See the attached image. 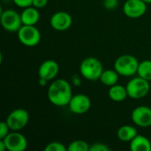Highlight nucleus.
Returning <instances> with one entry per match:
<instances>
[{
  "instance_id": "nucleus-6",
  "label": "nucleus",
  "mask_w": 151,
  "mask_h": 151,
  "mask_svg": "<svg viewBox=\"0 0 151 151\" xmlns=\"http://www.w3.org/2000/svg\"><path fill=\"white\" fill-rule=\"evenodd\" d=\"M5 121L11 131H19L28 124L29 113L25 109L18 108L9 113Z\"/></svg>"
},
{
  "instance_id": "nucleus-8",
  "label": "nucleus",
  "mask_w": 151,
  "mask_h": 151,
  "mask_svg": "<svg viewBox=\"0 0 151 151\" xmlns=\"http://www.w3.org/2000/svg\"><path fill=\"white\" fill-rule=\"evenodd\" d=\"M3 140L8 151H24L27 148V140L19 131L10 132Z\"/></svg>"
},
{
  "instance_id": "nucleus-23",
  "label": "nucleus",
  "mask_w": 151,
  "mask_h": 151,
  "mask_svg": "<svg viewBox=\"0 0 151 151\" xmlns=\"http://www.w3.org/2000/svg\"><path fill=\"white\" fill-rule=\"evenodd\" d=\"M10 131L11 129L6 121H2L0 123V139H4L10 133Z\"/></svg>"
},
{
  "instance_id": "nucleus-22",
  "label": "nucleus",
  "mask_w": 151,
  "mask_h": 151,
  "mask_svg": "<svg viewBox=\"0 0 151 151\" xmlns=\"http://www.w3.org/2000/svg\"><path fill=\"white\" fill-rule=\"evenodd\" d=\"M110 148L103 142H96L89 148V151H110Z\"/></svg>"
},
{
  "instance_id": "nucleus-1",
  "label": "nucleus",
  "mask_w": 151,
  "mask_h": 151,
  "mask_svg": "<svg viewBox=\"0 0 151 151\" xmlns=\"http://www.w3.org/2000/svg\"><path fill=\"white\" fill-rule=\"evenodd\" d=\"M73 96L71 84L65 79L54 80L50 84L47 90L49 101L53 105L58 107L68 105Z\"/></svg>"
},
{
  "instance_id": "nucleus-9",
  "label": "nucleus",
  "mask_w": 151,
  "mask_h": 151,
  "mask_svg": "<svg viewBox=\"0 0 151 151\" xmlns=\"http://www.w3.org/2000/svg\"><path fill=\"white\" fill-rule=\"evenodd\" d=\"M147 4L142 0H127L123 4L124 14L130 19H139L146 13Z\"/></svg>"
},
{
  "instance_id": "nucleus-3",
  "label": "nucleus",
  "mask_w": 151,
  "mask_h": 151,
  "mask_svg": "<svg viewBox=\"0 0 151 151\" xmlns=\"http://www.w3.org/2000/svg\"><path fill=\"white\" fill-rule=\"evenodd\" d=\"M138 59L129 54L119 56L114 62V69L118 72L120 76L131 77L137 73L139 66Z\"/></svg>"
},
{
  "instance_id": "nucleus-27",
  "label": "nucleus",
  "mask_w": 151,
  "mask_h": 151,
  "mask_svg": "<svg viewBox=\"0 0 151 151\" xmlns=\"http://www.w3.org/2000/svg\"><path fill=\"white\" fill-rule=\"evenodd\" d=\"M7 150L5 143L3 140H0V151H5Z\"/></svg>"
},
{
  "instance_id": "nucleus-28",
  "label": "nucleus",
  "mask_w": 151,
  "mask_h": 151,
  "mask_svg": "<svg viewBox=\"0 0 151 151\" xmlns=\"http://www.w3.org/2000/svg\"><path fill=\"white\" fill-rule=\"evenodd\" d=\"M48 82H49L48 81L43 80V79H40V78H39V83H40L41 86H45V85H47Z\"/></svg>"
},
{
  "instance_id": "nucleus-4",
  "label": "nucleus",
  "mask_w": 151,
  "mask_h": 151,
  "mask_svg": "<svg viewBox=\"0 0 151 151\" xmlns=\"http://www.w3.org/2000/svg\"><path fill=\"white\" fill-rule=\"evenodd\" d=\"M126 88L127 90L128 96L130 98L142 99L149 94L150 90V84L149 81L140 76H137L135 78L131 79L127 82Z\"/></svg>"
},
{
  "instance_id": "nucleus-11",
  "label": "nucleus",
  "mask_w": 151,
  "mask_h": 151,
  "mask_svg": "<svg viewBox=\"0 0 151 151\" xmlns=\"http://www.w3.org/2000/svg\"><path fill=\"white\" fill-rule=\"evenodd\" d=\"M132 121L140 127H151V108L146 105H141L134 108L131 114Z\"/></svg>"
},
{
  "instance_id": "nucleus-29",
  "label": "nucleus",
  "mask_w": 151,
  "mask_h": 151,
  "mask_svg": "<svg viewBox=\"0 0 151 151\" xmlns=\"http://www.w3.org/2000/svg\"><path fill=\"white\" fill-rule=\"evenodd\" d=\"M142 1H144L146 4H151V0H142Z\"/></svg>"
},
{
  "instance_id": "nucleus-7",
  "label": "nucleus",
  "mask_w": 151,
  "mask_h": 151,
  "mask_svg": "<svg viewBox=\"0 0 151 151\" xmlns=\"http://www.w3.org/2000/svg\"><path fill=\"white\" fill-rule=\"evenodd\" d=\"M1 25L7 32L17 33L23 25L21 16L14 10H4L1 13Z\"/></svg>"
},
{
  "instance_id": "nucleus-12",
  "label": "nucleus",
  "mask_w": 151,
  "mask_h": 151,
  "mask_svg": "<svg viewBox=\"0 0 151 151\" xmlns=\"http://www.w3.org/2000/svg\"><path fill=\"white\" fill-rule=\"evenodd\" d=\"M50 24L51 27L57 31H65L71 27L73 18L68 12L59 11L52 14L50 19Z\"/></svg>"
},
{
  "instance_id": "nucleus-17",
  "label": "nucleus",
  "mask_w": 151,
  "mask_h": 151,
  "mask_svg": "<svg viewBox=\"0 0 151 151\" xmlns=\"http://www.w3.org/2000/svg\"><path fill=\"white\" fill-rule=\"evenodd\" d=\"M138 134L137 129L130 125H125L119 128L117 132V137L119 140L124 142H131Z\"/></svg>"
},
{
  "instance_id": "nucleus-21",
  "label": "nucleus",
  "mask_w": 151,
  "mask_h": 151,
  "mask_svg": "<svg viewBox=\"0 0 151 151\" xmlns=\"http://www.w3.org/2000/svg\"><path fill=\"white\" fill-rule=\"evenodd\" d=\"M44 151H67V147H65L62 142H51L46 145Z\"/></svg>"
},
{
  "instance_id": "nucleus-5",
  "label": "nucleus",
  "mask_w": 151,
  "mask_h": 151,
  "mask_svg": "<svg viewBox=\"0 0 151 151\" xmlns=\"http://www.w3.org/2000/svg\"><path fill=\"white\" fill-rule=\"evenodd\" d=\"M19 41L27 47H35L41 41V33L35 26L22 25L17 32Z\"/></svg>"
},
{
  "instance_id": "nucleus-18",
  "label": "nucleus",
  "mask_w": 151,
  "mask_h": 151,
  "mask_svg": "<svg viewBox=\"0 0 151 151\" xmlns=\"http://www.w3.org/2000/svg\"><path fill=\"white\" fill-rule=\"evenodd\" d=\"M119 74L118 73V72L114 69H107V70H104L99 81L105 86L107 87H111L115 84L118 83L119 81Z\"/></svg>"
},
{
  "instance_id": "nucleus-24",
  "label": "nucleus",
  "mask_w": 151,
  "mask_h": 151,
  "mask_svg": "<svg viewBox=\"0 0 151 151\" xmlns=\"http://www.w3.org/2000/svg\"><path fill=\"white\" fill-rule=\"evenodd\" d=\"M119 4V0H104L103 2V5L105 9L111 11L114 10Z\"/></svg>"
},
{
  "instance_id": "nucleus-14",
  "label": "nucleus",
  "mask_w": 151,
  "mask_h": 151,
  "mask_svg": "<svg viewBox=\"0 0 151 151\" xmlns=\"http://www.w3.org/2000/svg\"><path fill=\"white\" fill-rule=\"evenodd\" d=\"M20 16L23 25L35 26V24H37L40 19V12L38 9L33 5L24 8V10L20 13Z\"/></svg>"
},
{
  "instance_id": "nucleus-20",
  "label": "nucleus",
  "mask_w": 151,
  "mask_h": 151,
  "mask_svg": "<svg viewBox=\"0 0 151 151\" xmlns=\"http://www.w3.org/2000/svg\"><path fill=\"white\" fill-rule=\"evenodd\" d=\"M89 144L82 140H75L69 143L67 151H89Z\"/></svg>"
},
{
  "instance_id": "nucleus-19",
  "label": "nucleus",
  "mask_w": 151,
  "mask_h": 151,
  "mask_svg": "<svg viewBox=\"0 0 151 151\" xmlns=\"http://www.w3.org/2000/svg\"><path fill=\"white\" fill-rule=\"evenodd\" d=\"M138 76L150 81H151V60L146 59L139 63L138 70H137Z\"/></svg>"
},
{
  "instance_id": "nucleus-16",
  "label": "nucleus",
  "mask_w": 151,
  "mask_h": 151,
  "mask_svg": "<svg viewBox=\"0 0 151 151\" xmlns=\"http://www.w3.org/2000/svg\"><path fill=\"white\" fill-rule=\"evenodd\" d=\"M109 97L114 102H123L128 96L127 88L123 85H119L118 83L110 87L108 91Z\"/></svg>"
},
{
  "instance_id": "nucleus-26",
  "label": "nucleus",
  "mask_w": 151,
  "mask_h": 151,
  "mask_svg": "<svg viewBox=\"0 0 151 151\" xmlns=\"http://www.w3.org/2000/svg\"><path fill=\"white\" fill-rule=\"evenodd\" d=\"M49 0H33V6H35L37 9H41L45 7L48 4Z\"/></svg>"
},
{
  "instance_id": "nucleus-10",
  "label": "nucleus",
  "mask_w": 151,
  "mask_h": 151,
  "mask_svg": "<svg viewBox=\"0 0 151 151\" xmlns=\"http://www.w3.org/2000/svg\"><path fill=\"white\" fill-rule=\"evenodd\" d=\"M69 110L74 114H84L91 108V100L85 94L73 96L68 104Z\"/></svg>"
},
{
  "instance_id": "nucleus-25",
  "label": "nucleus",
  "mask_w": 151,
  "mask_h": 151,
  "mask_svg": "<svg viewBox=\"0 0 151 151\" xmlns=\"http://www.w3.org/2000/svg\"><path fill=\"white\" fill-rule=\"evenodd\" d=\"M13 3L20 8H27L33 4V0H12Z\"/></svg>"
},
{
  "instance_id": "nucleus-15",
  "label": "nucleus",
  "mask_w": 151,
  "mask_h": 151,
  "mask_svg": "<svg viewBox=\"0 0 151 151\" xmlns=\"http://www.w3.org/2000/svg\"><path fill=\"white\" fill-rule=\"evenodd\" d=\"M130 150L132 151H151L150 141L144 135L137 134L130 142Z\"/></svg>"
},
{
  "instance_id": "nucleus-2",
  "label": "nucleus",
  "mask_w": 151,
  "mask_h": 151,
  "mask_svg": "<svg viewBox=\"0 0 151 151\" xmlns=\"http://www.w3.org/2000/svg\"><path fill=\"white\" fill-rule=\"evenodd\" d=\"M103 71V64L98 58L94 57L84 58L80 65V73L82 77H84L88 81H98Z\"/></svg>"
},
{
  "instance_id": "nucleus-13",
  "label": "nucleus",
  "mask_w": 151,
  "mask_h": 151,
  "mask_svg": "<svg viewBox=\"0 0 151 151\" xmlns=\"http://www.w3.org/2000/svg\"><path fill=\"white\" fill-rule=\"evenodd\" d=\"M59 72L58 64L53 59H47L43 61L38 69V75L40 79L46 80L48 81L55 80Z\"/></svg>"
}]
</instances>
